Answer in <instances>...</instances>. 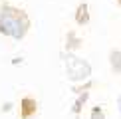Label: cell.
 Returning <instances> with one entry per match:
<instances>
[{"label": "cell", "instance_id": "6", "mask_svg": "<svg viewBox=\"0 0 121 119\" xmlns=\"http://www.w3.org/2000/svg\"><path fill=\"white\" fill-rule=\"evenodd\" d=\"M79 40H78V36H75L73 32H69L68 34V50H75V48H79Z\"/></svg>", "mask_w": 121, "mask_h": 119}, {"label": "cell", "instance_id": "4", "mask_svg": "<svg viewBox=\"0 0 121 119\" xmlns=\"http://www.w3.org/2000/svg\"><path fill=\"white\" fill-rule=\"evenodd\" d=\"M75 22H78L79 26H85V24L89 22V8H87L85 2H82L78 6V10H75Z\"/></svg>", "mask_w": 121, "mask_h": 119}, {"label": "cell", "instance_id": "2", "mask_svg": "<svg viewBox=\"0 0 121 119\" xmlns=\"http://www.w3.org/2000/svg\"><path fill=\"white\" fill-rule=\"evenodd\" d=\"M65 64H68V76L73 81H82V79L89 77V73H91V66L75 56H65Z\"/></svg>", "mask_w": 121, "mask_h": 119}, {"label": "cell", "instance_id": "8", "mask_svg": "<svg viewBox=\"0 0 121 119\" xmlns=\"http://www.w3.org/2000/svg\"><path fill=\"white\" fill-rule=\"evenodd\" d=\"M91 113H93V115H95V117H99V115H101V109H99V107H95V109H93V111H91Z\"/></svg>", "mask_w": 121, "mask_h": 119}, {"label": "cell", "instance_id": "1", "mask_svg": "<svg viewBox=\"0 0 121 119\" xmlns=\"http://www.w3.org/2000/svg\"><path fill=\"white\" fill-rule=\"evenodd\" d=\"M30 30V18L24 10L4 4L0 8V34L14 40H22Z\"/></svg>", "mask_w": 121, "mask_h": 119}, {"label": "cell", "instance_id": "5", "mask_svg": "<svg viewBox=\"0 0 121 119\" xmlns=\"http://www.w3.org/2000/svg\"><path fill=\"white\" fill-rule=\"evenodd\" d=\"M109 62H111V69L115 73H121V50H113L111 56H109Z\"/></svg>", "mask_w": 121, "mask_h": 119}, {"label": "cell", "instance_id": "10", "mask_svg": "<svg viewBox=\"0 0 121 119\" xmlns=\"http://www.w3.org/2000/svg\"><path fill=\"white\" fill-rule=\"evenodd\" d=\"M117 2H119V4H121V0H117Z\"/></svg>", "mask_w": 121, "mask_h": 119}, {"label": "cell", "instance_id": "3", "mask_svg": "<svg viewBox=\"0 0 121 119\" xmlns=\"http://www.w3.org/2000/svg\"><path fill=\"white\" fill-rule=\"evenodd\" d=\"M38 111V101L34 97H22L20 101V117H32Z\"/></svg>", "mask_w": 121, "mask_h": 119}, {"label": "cell", "instance_id": "7", "mask_svg": "<svg viewBox=\"0 0 121 119\" xmlns=\"http://www.w3.org/2000/svg\"><path fill=\"white\" fill-rule=\"evenodd\" d=\"M85 101H87V93H82V95L78 97V103L73 105V113H79V111H82V105H83Z\"/></svg>", "mask_w": 121, "mask_h": 119}, {"label": "cell", "instance_id": "9", "mask_svg": "<svg viewBox=\"0 0 121 119\" xmlns=\"http://www.w3.org/2000/svg\"><path fill=\"white\" fill-rule=\"evenodd\" d=\"M119 111H121V97H119Z\"/></svg>", "mask_w": 121, "mask_h": 119}]
</instances>
